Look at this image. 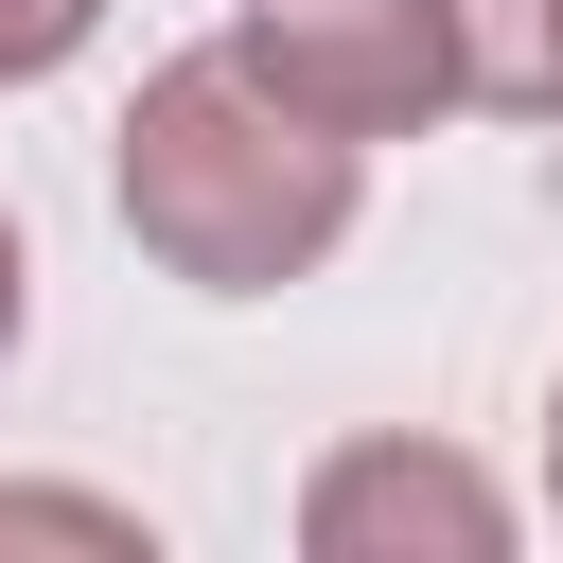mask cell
I'll list each match as a JSON object with an SVG mask.
<instances>
[{
    "instance_id": "obj_5",
    "label": "cell",
    "mask_w": 563,
    "mask_h": 563,
    "mask_svg": "<svg viewBox=\"0 0 563 563\" xmlns=\"http://www.w3.org/2000/svg\"><path fill=\"white\" fill-rule=\"evenodd\" d=\"M88 35H106V0H0V88H53Z\"/></svg>"
},
{
    "instance_id": "obj_2",
    "label": "cell",
    "mask_w": 563,
    "mask_h": 563,
    "mask_svg": "<svg viewBox=\"0 0 563 563\" xmlns=\"http://www.w3.org/2000/svg\"><path fill=\"white\" fill-rule=\"evenodd\" d=\"M264 106H299L317 141H422L440 106H457V53H440V0H229V35H211Z\"/></svg>"
},
{
    "instance_id": "obj_6",
    "label": "cell",
    "mask_w": 563,
    "mask_h": 563,
    "mask_svg": "<svg viewBox=\"0 0 563 563\" xmlns=\"http://www.w3.org/2000/svg\"><path fill=\"white\" fill-rule=\"evenodd\" d=\"M0 528H35V545H141V510H106V493H0Z\"/></svg>"
},
{
    "instance_id": "obj_4",
    "label": "cell",
    "mask_w": 563,
    "mask_h": 563,
    "mask_svg": "<svg viewBox=\"0 0 563 563\" xmlns=\"http://www.w3.org/2000/svg\"><path fill=\"white\" fill-rule=\"evenodd\" d=\"M440 53H457V106L563 123V0H440Z\"/></svg>"
},
{
    "instance_id": "obj_3",
    "label": "cell",
    "mask_w": 563,
    "mask_h": 563,
    "mask_svg": "<svg viewBox=\"0 0 563 563\" xmlns=\"http://www.w3.org/2000/svg\"><path fill=\"white\" fill-rule=\"evenodd\" d=\"M299 545L317 563H493L510 545V493L475 475V457H440V440H334L317 475H299Z\"/></svg>"
},
{
    "instance_id": "obj_7",
    "label": "cell",
    "mask_w": 563,
    "mask_h": 563,
    "mask_svg": "<svg viewBox=\"0 0 563 563\" xmlns=\"http://www.w3.org/2000/svg\"><path fill=\"white\" fill-rule=\"evenodd\" d=\"M35 334V246H18V211H0V352Z\"/></svg>"
},
{
    "instance_id": "obj_8",
    "label": "cell",
    "mask_w": 563,
    "mask_h": 563,
    "mask_svg": "<svg viewBox=\"0 0 563 563\" xmlns=\"http://www.w3.org/2000/svg\"><path fill=\"white\" fill-rule=\"evenodd\" d=\"M545 493H563V387H545Z\"/></svg>"
},
{
    "instance_id": "obj_1",
    "label": "cell",
    "mask_w": 563,
    "mask_h": 563,
    "mask_svg": "<svg viewBox=\"0 0 563 563\" xmlns=\"http://www.w3.org/2000/svg\"><path fill=\"white\" fill-rule=\"evenodd\" d=\"M106 194H123L141 264H176L194 299H282V282H317V264L352 246L369 158L317 141L299 106H264L229 53H176V70H141Z\"/></svg>"
}]
</instances>
